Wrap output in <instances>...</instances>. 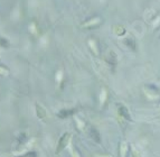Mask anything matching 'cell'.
I'll return each mask as SVG.
<instances>
[{
    "instance_id": "cell-5",
    "label": "cell",
    "mask_w": 160,
    "mask_h": 157,
    "mask_svg": "<svg viewBox=\"0 0 160 157\" xmlns=\"http://www.w3.org/2000/svg\"><path fill=\"white\" fill-rule=\"evenodd\" d=\"M36 112H37V117L39 118V119H44L46 117L45 109L43 108L42 105H38V103H36Z\"/></svg>"
},
{
    "instance_id": "cell-7",
    "label": "cell",
    "mask_w": 160,
    "mask_h": 157,
    "mask_svg": "<svg viewBox=\"0 0 160 157\" xmlns=\"http://www.w3.org/2000/svg\"><path fill=\"white\" fill-rule=\"evenodd\" d=\"M125 44L128 45V47H130V48H132V49H136V43H134L133 39H131V38L125 39Z\"/></svg>"
},
{
    "instance_id": "cell-6",
    "label": "cell",
    "mask_w": 160,
    "mask_h": 157,
    "mask_svg": "<svg viewBox=\"0 0 160 157\" xmlns=\"http://www.w3.org/2000/svg\"><path fill=\"white\" fill-rule=\"evenodd\" d=\"M128 148H129L128 144L125 143V141H123V143L121 144V146H120V155H121V157H127Z\"/></svg>"
},
{
    "instance_id": "cell-9",
    "label": "cell",
    "mask_w": 160,
    "mask_h": 157,
    "mask_svg": "<svg viewBox=\"0 0 160 157\" xmlns=\"http://www.w3.org/2000/svg\"><path fill=\"white\" fill-rule=\"evenodd\" d=\"M131 155H132V157H141L140 153H139L134 147H131Z\"/></svg>"
},
{
    "instance_id": "cell-1",
    "label": "cell",
    "mask_w": 160,
    "mask_h": 157,
    "mask_svg": "<svg viewBox=\"0 0 160 157\" xmlns=\"http://www.w3.org/2000/svg\"><path fill=\"white\" fill-rule=\"evenodd\" d=\"M71 137H72V135L69 134V132H65V134L61 137V139H59L58 141V145H57V148H56V154H59V153L69 144Z\"/></svg>"
},
{
    "instance_id": "cell-8",
    "label": "cell",
    "mask_w": 160,
    "mask_h": 157,
    "mask_svg": "<svg viewBox=\"0 0 160 157\" xmlns=\"http://www.w3.org/2000/svg\"><path fill=\"white\" fill-rule=\"evenodd\" d=\"M71 154H72V157H82L81 154H80V151L76 149L75 147H71Z\"/></svg>"
},
{
    "instance_id": "cell-3",
    "label": "cell",
    "mask_w": 160,
    "mask_h": 157,
    "mask_svg": "<svg viewBox=\"0 0 160 157\" xmlns=\"http://www.w3.org/2000/svg\"><path fill=\"white\" fill-rule=\"evenodd\" d=\"M90 135H91L92 139L95 141V143H98V144H100L101 143V137H100V135H99V131L96 130V129H94V128H90Z\"/></svg>"
},
{
    "instance_id": "cell-11",
    "label": "cell",
    "mask_w": 160,
    "mask_h": 157,
    "mask_svg": "<svg viewBox=\"0 0 160 157\" xmlns=\"http://www.w3.org/2000/svg\"><path fill=\"white\" fill-rule=\"evenodd\" d=\"M0 45L1 46H8V42H7L5 38H1V37H0Z\"/></svg>"
},
{
    "instance_id": "cell-4",
    "label": "cell",
    "mask_w": 160,
    "mask_h": 157,
    "mask_svg": "<svg viewBox=\"0 0 160 157\" xmlns=\"http://www.w3.org/2000/svg\"><path fill=\"white\" fill-rule=\"evenodd\" d=\"M74 113H75V110H74V109H71V110L64 109L62 111H59L57 116H58L59 118H67V117H69V116H73Z\"/></svg>"
},
{
    "instance_id": "cell-2",
    "label": "cell",
    "mask_w": 160,
    "mask_h": 157,
    "mask_svg": "<svg viewBox=\"0 0 160 157\" xmlns=\"http://www.w3.org/2000/svg\"><path fill=\"white\" fill-rule=\"evenodd\" d=\"M119 107V113H120L122 117H124L127 120H131V117H130V113H129V110H128V108L125 107V105H121V103H119L118 105Z\"/></svg>"
},
{
    "instance_id": "cell-10",
    "label": "cell",
    "mask_w": 160,
    "mask_h": 157,
    "mask_svg": "<svg viewBox=\"0 0 160 157\" xmlns=\"http://www.w3.org/2000/svg\"><path fill=\"white\" fill-rule=\"evenodd\" d=\"M7 74H8V69H6L2 65H0V75H7Z\"/></svg>"
}]
</instances>
